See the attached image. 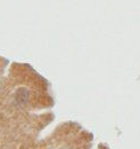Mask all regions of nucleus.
Masks as SVG:
<instances>
[{
  "label": "nucleus",
  "instance_id": "f257e3e1",
  "mask_svg": "<svg viewBox=\"0 0 140 149\" xmlns=\"http://www.w3.org/2000/svg\"><path fill=\"white\" fill-rule=\"evenodd\" d=\"M30 96H31V91L27 87H19L15 94V100L18 104L24 106L29 102Z\"/></svg>",
  "mask_w": 140,
  "mask_h": 149
}]
</instances>
